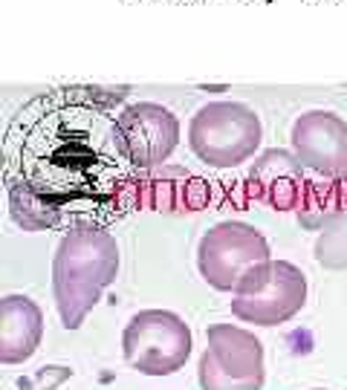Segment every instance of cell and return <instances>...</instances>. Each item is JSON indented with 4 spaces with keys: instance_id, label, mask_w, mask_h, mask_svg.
Segmentation results:
<instances>
[{
    "instance_id": "cell-1",
    "label": "cell",
    "mask_w": 347,
    "mask_h": 390,
    "mask_svg": "<svg viewBox=\"0 0 347 390\" xmlns=\"http://www.w3.org/2000/svg\"><path fill=\"white\" fill-rule=\"evenodd\" d=\"M125 95L128 87L75 84L29 99L3 136L6 177L58 203L72 226L122 217L139 173L113 116Z\"/></svg>"
},
{
    "instance_id": "cell-2",
    "label": "cell",
    "mask_w": 347,
    "mask_h": 390,
    "mask_svg": "<svg viewBox=\"0 0 347 390\" xmlns=\"http://www.w3.org/2000/svg\"><path fill=\"white\" fill-rule=\"evenodd\" d=\"M119 275V243L99 223L70 226L52 258V295L64 329H79Z\"/></svg>"
},
{
    "instance_id": "cell-3",
    "label": "cell",
    "mask_w": 347,
    "mask_h": 390,
    "mask_svg": "<svg viewBox=\"0 0 347 390\" xmlns=\"http://www.w3.org/2000/svg\"><path fill=\"white\" fill-rule=\"evenodd\" d=\"M272 251L266 237L249 223L223 220L211 226L197 243L200 278L217 292L246 295L263 281Z\"/></svg>"
},
{
    "instance_id": "cell-4",
    "label": "cell",
    "mask_w": 347,
    "mask_h": 390,
    "mask_svg": "<svg viewBox=\"0 0 347 390\" xmlns=\"http://www.w3.org/2000/svg\"><path fill=\"white\" fill-rule=\"evenodd\" d=\"M261 116L243 102H208L188 122V145L211 168H238L258 153Z\"/></svg>"
},
{
    "instance_id": "cell-5",
    "label": "cell",
    "mask_w": 347,
    "mask_h": 390,
    "mask_svg": "<svg viewBox=\"0 0 347 390\" xmlns=\"http://www.w3.org/2000/svg\"><path fill=\"white\" fill-rule=\"evenodd\" d=\"M191 347V327L171 309H142L122 333L125 361L145 376H171L183 370Z\"/></svg>"
},
{
    "instance_id": "cell-6",
    "label": "cell",
    "mask_w": 347,
    "mask_h": 390,
    "mask_svg": "<svg viewBox=\"0 0 347 390\" xmlns=\"http://www.w3.org/2000/svg\"><path fill=\"white\" fill-rule=\"evenodd\" d=\"M197 379L203 390H261L266 382L261 338L238 324H211Z\"/></svg>"
},
{
    "instance_id": "cell-7",
    "label": "cell",
    "mask_w": 347,
    "mask_h": 390,
    "mask_svg": "<svg viewBox=\"0 0 347 390\" xmlns=\"http://www.w3.org/2000/svg\"><path fill=\"white\" fill-rule=\"evenodd\" d=\"M307 304V275L289 260H272L258 289L231 298V315L243 324L278 327L295 318Z\"/></svg>"
},
{
    "instance_id": "cell-8",
    "label": "cell",
    "mask_w": 347,
    "mask_h": 390,
    "mask_svg": "<svg viewBox=\"0 0 347 390\" xmlns=\"http://www.w3.org/2000/svg\"><path fill=\"white\" fill-rule=\"evenodd\" d=\"M116 122H119L125 150L137 171L165 165L180 145V119L157 102L128 104L116 116Z\"/></svg>"
},
{
    "instance_id": "cell-9",
    "label": "cell",
    "mask_w": 347,
    "mask_h": 390,
    "mask_svg": "<svg viewBox=\"0 0 347 390\" xmlns=\"http://www.w3.org/2000/svg\"><path fill=\"white\" fill-rule=\"evenodd\" d=\"M293 153L318 177L347 180V122L330 110L301 113L293 122Z\"/></svg>"
},
{
    "instance_id": "cell-10",
    "label": "cell",
    "mask_w": 347,
    "mask_h": 390,
    "mask_svg": "<svg viewBox=\"0 0 347 390\" xmlns=\"http://www.w3.org/2000/svg\"><path fill=\"white\" fill-rule=\"evenodd\" d=\"M211 200V182L188 173L180 165H157L139 171L130 191V208H151L162 214L200 211Z\"/></svg>"
},
{
    "instance_id": "cell-11",
    "label": "cell",
    "mask_w": 347,
    "mask_h": 390,
    "mask_svg": "<svg viewBox=\"0 0 347 390\" xmlns=\"http://www.w3.org/2000/svg\"><path fill=\"white\" fill-rule=\"evenodd\" d=\"M307 185H310V180H307L301 159L284 148H272L255 156L246 177L249 200L263 203L275 211H295L304 200Z\"/></svg>"
},
{
    "instance_id": "cell-12",
    "label": "cell",
    "mask_w": 347,
    "mask_h": 390,
    "mask_svg": "<svg viewBox=\"0 0 347 390\" xmlns=\"http://www.w3.org/2000/svg\"><path fill=\"white\" fill-rule=\"evenodd\" d=\"M44 338V312L26 295H6L0 301V361L24 364L35 356Z\"/></svg>"
},
{
    "instance_id": "cell-13",
    "label": "cell",
    "mask_w": 347,
    "mask_h": 390,
    "mask_svg": "<svg viewBox=\"0 0 347 390\" xmlns=\"http://www.w3.org/2000/svg\"><path fill=\"white\" fill-rule=\"evenodd\" d=\"M6 194H9V214L15 226H21L24 231H49V228H61L72 226L70 214L52 203L44 194H38L29 182L6 177Z\"/></svg>"
},
{
    "instance_id": "cell-14",
    "label": "cell",
    "mask_w": 347,
    "mask_h": 390,
    "mask_svg": "<svg viewBox=\"0 0 347 390\" xmlns=\"http://www.w3.org/2000/svg\"><path fill=\"white\" fill-rule=\"evenodd\" d=\"M316 260L324 269H347V203L336 211V217L318 231Z\"/></svg>"
},
{
    "instance_id": "cell-15",
    "label": "cell",
    "mask_w": 347,
    "mask_h": 390,
    "mask_svg": "<svg viewBox=\"0 0 347 390\" xmlns=\"http://www.w3.org/2000/svg\"><path fill=\"white\" fill-rule=\"evenodd\" d=\"M72 376L70 367H41L35 376H26V379H17V387L21 390H55L58 384H64L67 379Z\"/></svg>"
}]
</instances>
